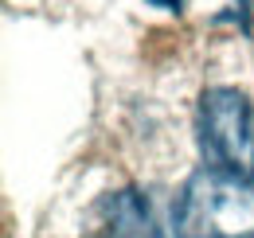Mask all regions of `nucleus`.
Masks as SVG:
<instances>
[{"instance_id":"2","label":"nucleus","mask_w":254,"mask_h":238,"mask_svg":"<svg viewBox=\"0 0 254 238\" xmlns=\"http://www.w3.org/2000/svg\"><path fill=\"white\" fill-rule=\"evenodd\" d=\"M195 137L207 168L254 183V102L231 86L203 90L195 110Z\"/></svg>"},{"instance_id":"3","label":"nucleus","mask_w":254,"mask_h":238,"mask_svg":"<svg viewBox=\"0 0 254 238\" xmlns=\"http://www.w3.org/2000/svg\"><path fill=\"white\" fill-rule=\"evenodd\" d=\"M98 238H168L137 187L110 191L98 207Z\"/></svg>"},{"instance_id":"4","label":"nucleus","mask_w":254,"mask_h":238,"mask_svg":"<svg viewBox=\"0 0 254 238\" xmlns=\"http://www.w3.org/2000/svg\"><path fill=\"white\" fill-rule=\"evenodd\" d=\"M149 4H157V8H164V12H180L184 0H149Z\"/></svg>"},{"instance_id":"1","label":"nucleus","mask_w":254,"mask_h":238,"mask_svg":"<svg viewBox=\"0 0 254 238\" xmlns=\"http://www.w3.org/2000/svg\"><path fill=\"white\" fill-rule=\"evenodd\" d=\"M176 238H254V187L247 179L199 168L172 203Z\"/></svg>"}]
</instances>
